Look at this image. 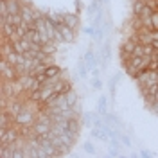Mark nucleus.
Segmentation results:
<instances>
[{
    "mask_svg": "<svg viewBox=\"0 0 158 158\" xmlns=\"http://www.w3.org/2000/svg\"><path fill=\"white\" fill-rule=\"evenodd\" d=\"M77 74H79V77H81V79H88L90 77V67H88V63H86L85 59H81V61H79Z\"/></svg>",
    "mask_w": 158,
    "mask_h": 158,
    "instance_id": "5",
    "label": "nucleus"
},
{
    "mask_svg": "<svg viewBox=\"0 0 158 158\" xmlns=\"http://www.w3.org/2000/svg\"><path fill=\"white\" fill-rule=\"evenodd\" d=\"M95 29H97V27H94V25H88V27H85V29H83V32H85V34H88V36H94Z\"/></svg>",
    "mask_w": 158,
    "mask_h": 158,
    "instance_id": "15",
    "label": "nucleus"
},
{
    "mask_svg": "<svg viewBox=\"0 0 158 158\" xmlns=\"http://www.w3.org/2000/svg\"><path fill=\"white\" fill-rule=\"evenodd\" d=\"M99 113H94V111H86V113H83L81 115V120H83V124L86 126V128H94L95 126V120H97Z\"/></svg>",
    "mask_w": 158,
    "mask_h": 158,
    "instance_id": "2",
    "label": "nucleus"
},
{
    "mask_svg": "<svg viewBox=\"0 0 158 158\" xmlns=\"http://www.w3.org/2000/svg\"><path fill=\"white\" fill-rule=\"evenodd\" d=\"M97 113H101V115H106V113H108V99H106V95H101V97H99Z\"/></svg>",
    "mask_w": 158,
    "mask_h": 158,
    "instance_id": "6",
    "label": "nucleus"
},
{
    "mask_svg": "<svg viewBox=\"0 0 158 158\" xmlns=\"http://www.w3.org/2000/svg\"><path fill=\"white\" fill-rule=\"evenodd\" d=\"M47 77H59V76H63V70H61V67H58L56 63H50V65H47L45 67V72H43Z\"/></svg>",
    "mask_w": 158,
    "mask_h": 158,
    "instance_id": "3",
    "label": "nucleus"
},
{
    "mask_svg": "<svg viewBox=\"0 0 158 158\" xmlns=\"http://www.w3.org/2000/svg\"><path fill=\"white\" fill-rule=\"evenodd\" d=\"M144 7H146L144 0H133V15H140Z\"/></svg>",
    "mask_w": 158,
    "mask_h": 158,
    "instance_id": "8",
    "label": "nucleus"
},
{
    "mask_svg": "<svg viewBox=\"0 0 158 158\" xmlns=\"http://www.w3.org/2000/svg\"><path fill=\"white\" fill-rule=\"evenodd\" d=\"M77 101L79 99H77V95H76V92H74V90H69V92H67V102H69L70 106H74Z\"/></svg>",
    "mask_w": 158,
    "mask_h": 158,
    "instance_id": "10",
    "label": "nucleus"
},
{
    "mask_svg": "<svg viewBox=\"0 0 158 158\" xmlns=\"http://www.w3.org/2000/svg\"><path fill=\"white\" fill-rule=\"evenodd\" d=\"M58 29L61 31V34H63V40H65V43H72V41H74V36H76V32H74V29H72V27L65 25V23H59Z\"/></svg>",
    "mask_w": 158,
    "mask_h": 158,
    "instance_id": "1",
    "label": "nucleus"
},
{
    "mask_svg": "<svg viewBox=\"0 0 158 158\" xmlns=\"http://www.w3.org/2000/svg\"><path fill=\"white\" fill-rule=\"evenodd\" d=\"M106 2H108V0H102V4H106Z\"/></svg>",
    "mask_w": 158,
    "mask_h": 158,
    "instance_id": "16",
    "label": "nucleus"
},
{
    "mask_svg": "<svg viewBox=\"0 0 158 158\" xmlns=\"http://www.w3.org/2000/svg\"><path fill=\"white\" fill-rule=\"evenodd\" d=\"M104 32H106V29H104V27H97V29H95V32H94V36H92V38H94V41L101 43V41L104 40Z\"/></svg>",
    "mask_w": 158,
    "mask_h": 158,
    "instance_id": "9",
    "label": "nucleus"
},
{
    "mask_svg": "<svg viewBox=\"0 0 158 158\" xmlns=\"http://www.w3.org/2000/svg\"><path fill=\"white\" fill-rule=\"evenodd\" d=\"M92 88H95V90L102 88V81H101L99 76H94V77H92Z\"/></svg>",
    "mask_w": 158,
    "mask_h": 158,
    "instance_id": "13",
    "label": "nucleus"
},
{
    "mask_svg": "<svg viewBox=\"0 0 158 158\" xmlns=\"http://www.w3.org/2000/svg\"><path fill=\"white\" fill-rule=\"evenodd\" d=\"M83 149H85V153H88V155H94V153H95V146H94L90 140H86V142L83 144Z\"/></svg>",
    "mask_w": 158,
    "mask_h": 158,
    "instance_id": "12",
    "label": "nucleus"
},
{
    "mask_svg": "<svg viewBox=\"0 0 158 158\" xmlns=\"http://www.w3.org/2000/svg\"><path fill=\"white\" fill-rule=\"evenodd\" d=\"M65 25H69V27L76 31L79 25V16L76 13H65Z\"/></svg>",
    "mask_w": 158,
    "mask_h": 158,
    "instance_id": "4",
    "label": "nucleus"
},
{
    "mask_svg": "<svg viewBox=\"0 0 158 158\" xmlns=\"http://www.w3.org/2000/svg\"><path fill=\"white\" fill-rule=\"evenodd\" d=\"M120 142H122L126 148H131V140H129L128 135H120Z\"/></svg>",
    "mask_w": 158,
    "mask_h": 158,
    "instance_id": "14",
    "label": "nucleus"
},
{
    "mask_svg": "<svg viewBox=\"0 0 158 158\" xmlns=\"http://www.w3.org/2000/svg\"><path fill=\"white\" fill-rule=\"evenodd\" d=\"M83 59H85L86 63H94V61L97 59V54H94V50H86L85 56H83Z\"/></svg>",
    "mask_w": 158,
    "mask_h": 158,
    "instance_id": "11",
    "label": "nucleus"
},
{
    "mask_svg": "<svg viewBox=\"0 0 158 158\" xmlns=\"http://www.w3.org/2000/svg\"><path fill=\"white\" fill-rule=\"evenodd\" d=\"M22 22H23V18H22V15H20V13H16V15H7V23H11V25L18 27Z\"/></svg>",
    "mask_w": 158,
    "mask_h": 158,
    "instance_id": "7",
    "label": "nucleus"
}]
</instances>
